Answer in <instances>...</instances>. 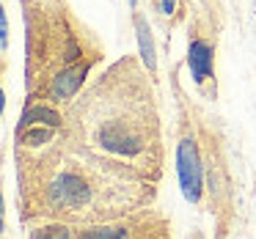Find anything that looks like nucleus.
Masks as SVG:
<instances>
[{
	"mask_svg": "<svg viewBox=\"0 0 256 239\" xmlns=\"http://www.w3.org/2000/svg\"><path fill=\"white\" fill-rule=\"evenodd\" d=\"M69 140L88 154L154 182L160 176V113L152 72L132 55L118 58L66 107Z\"/></svg>",
	"mask_w": 256,
	"mask_h": 239,
	"instance_id": "nucleus-1",
	"label": "nucleus"
},
{
	"mask_svg": "<svg viewBox=\"0 0 256 239\" xmlns=\"http://www.w3.org/2000/svg\"><path fill=\"white\" fill-rule=\"evenodd\" d=\"M20 154V182L28 215L61 223H108L152 198V182L122 171L58 135L50 146Z\"/></svg>",
	"mask_w": 256,
	"mask_h": 239,
	"instance_id": "nucleus-2",
	"label": "nucleus"
},
{
	"mask_svg": "<svg viewBox=\"0 0 256 239\" xmlns=\"http://www.w3.org/2000/svg\"><path fill=\"white\" fill-rule=\"evenodd\" d=\"M25 28V94L69 107L105 61L102 39L69 0H20Z\"/></svg>",
	"mask_w": 256,
	"mask_h": 239,
	"instance_id": "nucleus-3",
	"label": "nucleus"
},
{
	"mask_svg": "<svg viewBox=\"0 0 256 239\" xmlns=\"http://www.w3.org/2000/svg\"><path fill=\"white\" fill-rule=\"evenodd\" d=\"M176 173H179L182 195L190 201V204H198L201 190H204V168H201L196 138H190V135H184V138L176 143Z\"/></svg>",
	"mask_w": 256,
	"mask_h": 239,
	"instance_id": "nucleus-4",
	"label": "nucleus"
},
{
	"mask_svg": "<svg viewBox=\"0 0 256 239\" xmlns=\"http://www.w3.org/2000/svg\"><path fill=\"white\" fill-rule=\"evenodd\" d=\"M188 66L198 88H206V83L215 80V36L198 25L188 33Z\"/></svg>",
	"mask_w": 256,
	"mask_h": 239,
	"instance_id": "nucleus-5",
	"label": "nucleus"
},
{
	"mask_svg": "<svg viewBox=\"0 0 256 239\" xmlns=\"http://www.w3.org/2000/svg\"><path fill=\"white\" fill-rule=\"evenodd\" d=\"M135 36H138V47H140V61L154 74L157 72V55H154V41H152V28L140 14H135Z\"/></svg>",
	"mask_w": 256,
	"mask_h": 239,
	"instance_id": "nucleus-6",
	"label": "nucleus"
},
{
	"mask_svg": "<svg viewBox=\"0 0 256 239\" xmlns=\"http://www.w3.org/2000/svg\"><path fill=\"white\" fill-rule=\"evenodd\" d=\"M30 239H78L74 231L66 223H52V226H42L30 234Z\"/></svg>",
	"mask_w": 256,
	"mask_h": 239,
	"instance_id": "nucleus-7",
	"label": "nucleus"
},
{
	"mask_svg": "<svg viewBox=\"0 0 256 239\" xmlns=\"http://www.w3.org/2000/svg\"><path fill=\"white\" fill-rule=\"evenodd\" d=\"M0 30H3V55H8V17L0 11Z\"/></svg>",
	"mask_w": 256,
	"mask_h": 239,
	"instance_id": "nucleus-8",
	"label": "nucleus"
},
{
	"mask_svg": "<svg viewBox=\"0 0 256 239\" xmlns=\"http://www.w3.org/2000/svg\"><path fill=\"white\" fill-rule=\"evenodd\" d=\"M171 8H174V0H166V3H162V11L171 14Z\"/></svg>",
	"mask_w": 256,
	"mask_h": 239,
	"instance_id": "nucleus-9",
	"label": "nucleus"
}]
</instances>
